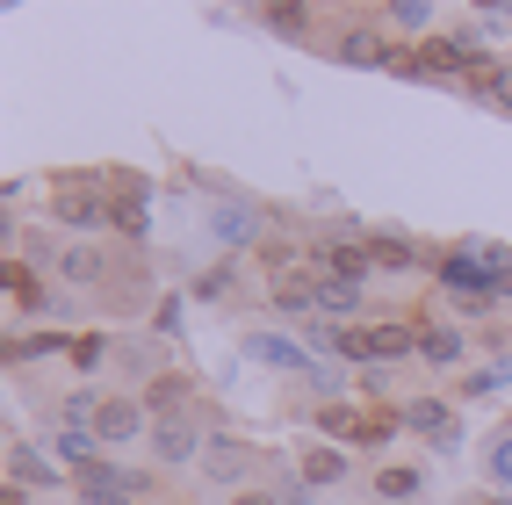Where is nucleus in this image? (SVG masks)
I'll return each mask as SVG.
<instances>
[{
  "mask_svg": "<svg viewBox=\"0 0 512 505\" xmlns=\"http://www.w3.org/2000/svg\"><path fill=\"white\" fill-rule=\"evenodd\" d=\"M116 231H130V239L145 231V202H138V195H123V202H116Z\"/></svg>",
  "mask_w": 512,
  "mask_h": 505,
  "instance_id": "24",
  "label": "nucleus"
},
{
  "mask_svg": "<svg viewBox=\"0 0 512 505\" xmlns=\"http://www.w3.org/2000/svg\"><path fill=\"white\" fill-rule=\"evenodd\" d=\"M404 426H412V433H426V448H440V455H455V448H462V419H455L440 397L404 404Z\"/></svg>",
  "mask_w": 512,
  "mask_h": 505,
  "instance_id": "4",
  "label": "nucleus"
},
{
  "mask_svg": "<svg viewBox=\"0 0 512 505\" xmlns=\"http://www.w3.org/2000/svg\"><path fill=\"white\" fill-rule=\"evenodd\" d=\"M51 217H65V224H116V202H101L80 174H58L51 181Z\"/></svg>",
  "mask_w": 512,
  "mask_h": 505,
  "instance_id": "2",
  "label": "nucleus"
},
{
  "mask_svg": "<svg viewBox=\"0 0 512 505\" xmlns=\"http://www.w3.org/2000/svg\"><path fill=\"white\" fill-rule=\"evenodd\" d=\"M484 505H512V498H484Z\"/></svg>",
  "mask_w": 512,
  "mask_h": 505,
  "instance_id": "31",
  "label": "nucleus"
},
{
  "mask_svg": "<svg viewBox=\"0 0 512 505\" xmlns=\"http://www.w3.org/2000/svg\"><path fill=\"white\" fill-rule=\"evenodd\" d=\"M505 383H512V354H505V361H491V368H476L462 390H469V397H491V390H505Z\"/></svg>",
  "mask_w": 512,
  "mask_h": 505,
  "instance_id": "23",
  "label": "nucleus"
},
{
  "mask_svg": "<svg viewBox=\"0 0 512 505\" xmlns=\"http://www.w3.org/2000/svg\"><path fill=\"white\" fill-rule=\"evenodd\" d=\"M58 267H65V282H80V289H87V282H101V275H109V260H101L94 246H73V253H65Z\"/></svg>",
  "mask_w": 512,
  "mask_h": 505,
  "instance_id": "15",
  "label": "nucleus"
},
{
  "mask_svg": "<svg viewBox=\"0 0 512 505\" xmlns=\"http://www.w3.org/2000/svg\"><path fill=\"white\" fill-rule=\"evenodd\" d=\"M303 477H311V484H339V477H347V455H339V448H311V455H303Z\"/></svg>",
  "mask_w": 512,
  "mask_h": 505,
  "instance_id": "18",
  "label": "nucleus"
},
{
  "mask_svg": "<svg viewBox=\"0 0 512 505\" xmlns=\"http://www.w3.org/2000/svg\"><path fill=\"white\" fill-rule=\"evenodd\" d=\"M152 455L159 462H195V426L188 419H159L152 426Z\"/></svg>",
  "mask_w": 512,
  "mask_h": 505,
  "instance_id": "7",
  "label": "nucleus"
},
{
  "mask_svg": "<svg viewBox=\"0 0 512 505\" xmlns=\"http://www.w3.org/2000/svg\"><path fill=\"white\" fill-rule=\"evenodd\" d=\"M217 231L224 239H253V217L246 210H217Z\"/></svg>",
  "mask_w": 512,
  "mask_h": 505,
  "instance_id": "26",
  "label": "nucleus"
},
{
  "mask_svg": "<svg viewBox=\"0 0 512 505\" xmlns=\"http://www.w3.org/2000/svg\"><path fill=\"white\" fill-rule=\"evenodd\" d=\"M375 498H404V505H412L419 498V469H404V462L375 469Z\"/></svg>",
  "mask_w": 512,
  "mask_h": 505,
  "instance_id": "14",
  "label": "nucleus"
},
{
  "mask_svg": "<svg viewBox=\"0 0 512 505\" xmlns=\"http://www.w3.org/2000/svg\"><path fill=\"white\" fill-rule=\"evenodd\" d=\"M58 455L73 462V469H87V462H94V426H65V433H58Z\"/></svg>",
  "mask_w": 512,
  "mask_h": 505,
  "instance_id": "20",
  "label": "nucleus"
},
{
  "mask_svg": "<svg viewBox=\"0 0 512 505\" xmlns=\"http://www.w3.org/2000/svg\"><path fill=\"white\" fill-rule=\"evenodd\" d=\"M0 505H29V491H22V484H8V491H0Z\"/></svg>",
  "mask_w": 512,
  "mask_h": 505,
  "instance_id": "29",
  "label": "nucleus"
},
{
  "mask_svg": "<svg viewBox=\"0 0 512 505\" xmlns=\"http://www.w3.org/2000/svg\"><path fill=\"white\" fill-rule=\"evenodd\" d=\"M318 426L332 433V441H354V433H361V412H354V404H325Z\"/></svg>",
  "mask_w": 512,
  "mask_h": 505,
  "instance_id": "22",
  "label": "nucleus"
},
{
  "mask_svg": "<svg viewBox=\"0 0 512 505\" xmlns=\"http://www.w3.org/2000/svg\"><path fill=\"white\" fill-rule=\"evenodd\" d=\"M138 491H145L138 469H116V462H87V469H80V498H87V505H130Z\"/></svg>",
  "mask_w": 512,
  "mask_h": 505,
  "instance_id": "3",
  "label": "nucleus"
},
{
  "mask_svg": "<svg viewBox=\"0 0 512 505\" xmlns=\"http://www.w3.org/2000/svg\"><path fill=\"white\" fill-rule=\"evenodd\" d=\"M397 22L404 29H426L433 22V0H397Z\"/></svg>",
  "mask_w": 512,
  "mask_h": 505,
  "instance_id": "25",
  "label": "nucleus"
},
{
  "mask_svg": "<svg viewBox=\"0 0 512 505\" xmlns=\"http://www.w3.org/2000/svg\"><path fill=\"white\" fill-rule=\"evenodd\" d=\"M8 484H22V491H51V484H58V469H51V455L8 441Z\"/></svg>",
  "mask_w": 512,
  "mask_h": 505,
  "instance_id": "6",
  "label": "nucleus"
},
{
  "mask_svg": "<svg viewBox=\"0 0 512 505\" xmlns=\"http://www.w3.org/2000/svg\"><path fill=\"white\" fill-rule=\"evenodd\" d=\"M440 282L462 289V296H491V289H512V253L484 246V239H462L448 260H440Z\"/></svg>",
  "mask_w": 512,
  "mask_h": 505,
  "instance_id": "1",
  "label": "nucleus"
},
{
  "mask_svg": "<svg viewBox=\"0 0 512 505\" xmlns=\"http://www.w3.org/2000/svg\"><path fill=\"white\" fill-rule=\"evenodd\" d=\"M469 80L484 87V101H498V109H512V65H476Z\"/></svg>",
  "mask_w": 512,
  "mask_h": 505,
  "instance_id": "19",
  "label": "nucleus"
},
{
  "mask_svg": "<svg viewBox=\"0 0 512 505\" xmlns=\"http://www.w3.org/2000/svg\"><path fill=\"white\" fill-rule=\"evenodd\" d=\"M339 58L347 65H397V51L375 37V29H347V37H339Z\"/></svg>",
  "mask_w": 512,
  "mask_h": 505,
  "instance_id": "9",
  "label": "nucleus"
},
{
  "mask_svg": "<svg viewBox=\"0 0 512 505\" xmlns=\"http://www.w3.org/2000/svg\"><path fill=\"white\" fill-rule=\"evenodd\" d=\"M238 505H282V498H238Z\"/></svg>",
  "mask_w": 512,
  "mask_h": 505,
  "instance_id": "30",
  "label": "nucleus"
},
{
  "mask_svg": "<svg viewBox=\"0 0 512 505\" xmlns=\"http://www.w3.org/2000/svg\"><path fill=\"white\" fill-rule=\"evenodd\" d=\"M138 433H145V404H130V397H101L94 441H138Z\"/></svg>",
  "mask_w": 512,
  "mask_h": 505,
  "instance_id": "5",
  "label": "nucleus"
},
{
  "mask_svg": "<svg viewBox=\"0 0 512 505\" xmlns=\"http://www.w3.org/2000/svg\"><path fill=\"white\" fill-rule=\"evenodd\" d=\"M73 361H80V368H94V361H101V340H94V332H87V340H73Z\"/></svg>",
  "mask_w": 512,
  "mask_h": 505,
  "instance_id": "28",
  "label": "nucleus"
},
{
  "mask_svg": "<svg viewBox=\"0 0 512 505\" xmlns=\"http://www.w3.org/2000/svg\"><path fill=\"white\" fill-rule=\"evenodd\" d=\"M267 22L289 29V37H303V29H311V8H303V0H267Z\"/></svg>",
  "mask_w": 512,
  "mask_h": 505,
  "instance_id": "21",
  "label": "nucleus"
},
{
  "mask_svg": "<svg viewBox=\"0 0 512 505\" xmlns=\"http://www.w3.org/2000/svg\"><path fill=\"white\" fill-rule=\"evenodd\" d=\"M231 289V267H210V275H195V296H224Z\"/></svg>",
  "mask_w": 512,
  "mask_h": 505,
  "instance_id": "27",
  "label": "nucleus"
},
{
  "mask_svg": "<svg viewBox=\"0 0 512 505\" xmlns=\"http://www.w3.org/2000/svg\"><path fill=\"white\" fill-rule=\"evenodd\" d=\"M419 354H426L433 368H455V361H462V332H448V325H419Z\"/></svg>",
  "mask_w": 512,
  "mask_h": 505,
  "instance_id": "12",
  "label": "nucleus"
},
{
  "mask_svg": "<svg viewBox=\"0 0 512 505\" xmlns=\"http://www.w3.org/2000/svg\"><path fill=\"white\" fill-rule=\"evenodd\" d=\"M181 390H188V383H181V376H152V383H145V397H138V404H145V412H159V419H174V404H181Z\"/></svg>",
  "mask_w": 512,
  "mask_h": 505,
  "instance_id": "16",
  "label": "nucleus"
},
{
  "mask_svg": "<svg viewBox=\"0 0 512 505\" xmlns=\"http://www.w3.org/2000/svg\"><path fill=\"white\" fill-rule=\"evenodd\" d=\"M368 260H375V267H390V275H404V267L419 260V246H412V239H397V231H368Z\"/></svg>",
  "mask_w": 512,
  "mask_h": 505,
  "instance_id": "10",
  "label": "nucleus"
},
{
  "mask_svg": "<svg viewBox=\"0 0 512 505\" xmlns=\"http://www.w3.org/2000/svg\"><path fill=\"white\" fill-rule=\"evenodd\" d=\"M246 354H253V361H275V368H303V354H296L289 340H275V332H253Z\"/></svg>",
  "mask_w": 512,
  "mask_h": 505,
  "instance_id": "17",
  "label": "nucleus"
},
{
  "mask_svg": "<svg viewBox=\"0 0 512 505\" xmlns=\"http://www.w3.org/2000/svg\"><path fill=\"white\" fill-rule=\"evenodd\" d=\"M202 469H210V477H224V484H238L253 469V448H238V441H210L202 448Z\"/></svg>",
  "mask_w": 512,
  "mask_h": 505,
  "instance_id": "8",
  "label": "nucleus"
},
{
  "mask_svg": "<svg viewBox=\"0 0 512 505\" xmlns=\"http://www.w3.org/2000/svg\"><path fill=\"white\" fill-rule=\"evenodd\" d=\"M484 477H491L498 491H512V426L491 433V448H484Z\"/></svg>",
  "mask_w": 512,
  "mask_h": 505,
  "instance_id": "13",
  "label": "nucleus"
},
{
  "mask_svg": "<svg viewBox=\"0 0 512 505\" xmlns=\"http://www.w3.org/2000/svg\"><path fill=\"white\" fill-rule=\"evenodd\" d=\"M347 311H361V282L318 275V318H347Z\"/></svg>",
  "mask_w": 512,
  "mask_h": 505,
  "instance_id": "11",
  "label": "nucleus"
}]
</instances>
